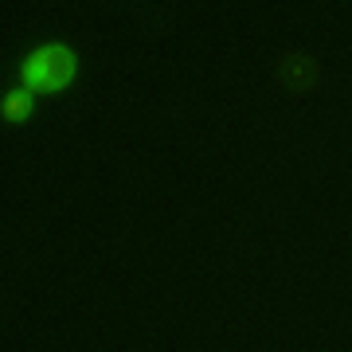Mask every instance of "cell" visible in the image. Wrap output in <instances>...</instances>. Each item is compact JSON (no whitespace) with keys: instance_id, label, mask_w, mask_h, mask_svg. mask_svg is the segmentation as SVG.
<instances>
[{"instance_id":"6da1fadb","label":"cell","mask_w":352,"mask_h":352,"mask_svg":"<svg viewBox=\"0 0 352 352\" xmlns=\"http://www.w3.org/2000/svg\"><path fill=\"white\" fill-rule=\"evenodd\" d=\"M71 78H75V51H71V47L51 43V47L36 51V55H28L24 82H28V90H32V94H51V90H63Z\"/></svg>"},{"instance_id":"7a4b0ae2","label":"cell","mask_w":352,"mask_h":352,"mask_svg":"<svg viewBox=\"0 0 352 352\" xmlns=\"http://www.w3.org/2000/svg\"><path fill=\"white\" fill-rule=\"evenodd\" d=\"M321 78V67L309 59V55H286L278 63V82L289 90V94H309Z\"/></svg>"},{"instance_id":"3957f363","label":"cell","mask_w":352,"mask_h":352,"mask_svg":"<svg viewBox=\"0 0 352 352\" xmlns=\"http://www.w3.org/2000/svg\"><path fill=\"white\" fill-rule=\"evenodd\" d=\"M28 113H32V90H20V94L4 98V118L8 122H24Z\"/></svg>"}]
</instances>
